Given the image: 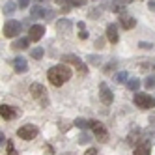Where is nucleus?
Returning a JSON list of instances; mask_svg holds the SVG:
<instances>
[{"label":"nucleus","mask_w":155,"mask_h":155,"mask_svg":"<svg viewBox=\"0 0 155 155\" xmlns=\"http://www.w3.org/2000/svg\"><path fill=\"white\" fill-rule=\"evenodd\" d=\"M107 39L110 43H118V39H120V36H118V26L114 23H110L107 26Z\"/></svg>","instance_id":"13"},{"label":"nucleus","mask_w":155,"mask_h":155,"mask_svg":"<svg viewBox=\"0 0 155 155\" xmlns=\"http://www.w3.org/2000/svg\"><path fill=\"white\" fill-rule=\"evenodd\" d=\"M56 28H58L60 32H62V30H64V32H68V30L71 28V23H69L68 19H60L58 23H56Z\"/></svg>","instance_id":"21"},{"label":"nucleus","mask_w":155,"mask_h":155,"mask_svg":"<svg viewBox=\"0 0 155 155\" xmlns=\"http://www.w3.org/2000/svg\"><path fill=\"white\" fill-rule=\"evenodd\" d=\"M120 26L124 28V30H131V28H135V26H137V19H135V17H131V15L120 13Z\"/></svg>","instance_id":"11"},{"label":"nucleus","mask_w":155,"mask_h":155,"mask_svg":"<svg viewBox=\"0 0 155 155\" xmlns=\"http://www.w3.org/2000/svg\"><path fill=\"white\" fill-rule=\"evenodd\" d=\"M28 43H30L28 38H19V39H15V41L12 43V47H13V49H26Z\"/></svg>","instance_id":"18"},{"label":"nucleus","mask_w":155,"mask_h":155,"mask_svg":"<svg viewBox=\"0 0 155 155\" xmlns=\"http://www.w3.org/2000/svg\"><path fill=\"white\" fill-rule=\"evenodd\" d=\"M75 127H79V129H86V127H90V121L88 120H84V118H77L75 120Z\"/></svg>","instance_id":"24"},{"label":"nucleus","mask_w":155,"mask_h":155,"mask_svg":"<svg viewBox=\"0 0 155 155\" xmlns=\"http://www.w3.org/2000/svg\"><path fill=\"white\" fill-rule=\"evenodd\" d=\"M17 135H19V138H23V140H34L38 137V127L36 125H30V124L23 125V127H19Z\"/></svg>","instance_id":"5"},{"label":"nucleus","mask_w":155,"mask_h":155,"mask_svg":"<svg viewBox=\"0 0 155 155\" xmlns=\"http://www.w3.org/2000/svg\"><path fill=\"white\" fill-rule=\"evenodd\" d=\"M43 54H45V51H43L41 47H34V49L30 51V56L34 58V60H41V58H43Z\"/></svg>","instance_id":"20"},{"label":"nucleus","mask_w":155,"mask_h":155,"mask_svg":"<svg viewBox=\"0 0 155 155\" xmlns=\"http://www.w3.org/2000/svg\"><path fill=\"white\" fill-rule=\"evenodd\" d=\"M99 97H101V103H105V105H110L114 101V94L107 82H101V86H99Z\"/></svg>","instance_id":"7"},{"label":"nucleus","mask_w":155,"mask_h":155,"mask_svg":"<svg viewBox=\"0 0 155 155\" xmlns=\"http://www.w3.org/2000/svg\"><path fill=\"white\" fill-rule=\"evenodd\" d=\"M142 142V131L138 127H135L129 135H127V146H133V148H137L138 144Z\"/></svg>","instance_id":"10"},{"label":"nucleus","mask_w":155,"mask_h":155,"mask_svg":"<svg viewBox=\"0 0 155 155\" xmlns=\"http://www.w3.org/2000/svg\"><path fill=\"white\" fill-rule=\"evenodd\" d=\"M88 36H90V34H88L86 30H81V32H79V38H81V39H88Z\"/></svg>","instance_id":"30"},{"label":"nucleus","mask_w":155,"mask_h":155,"mask_svg":"<svg viewBox=\"0 0 155 155\" xmlns=\"http://www.w3.org/2000/svg\"><path fill=\"white\" fill-rule=\"evenodd\" d=\"M68 2H69L71 6H84L86 0H68Z\"/></svg>","instance_id":"28"},{"label":"nucleus","mask_w":155,"mask_h":155,"mask_svg":"<svg viewBox=\"0 0 155 155\" xmlns=\"http://www.w3.org/2000/svg\"><path fill=\"white\" fill-rule=\"evenodd\" d=\"M8 155H19L13 148V142H8Z\"/></svg>","instance_id":"27"},{"label":"nucleus","mask_w":155,"mask_h":155,"mask_svg":"<svg viewBox=\"0 0 155 155\" xmlns=\"http://www.w3.org/2000/svg\"><path fill=\"white\" fill-rule=\"evenodd\" d=\"M62 62H64V64H71V65H75V68L79 69L81 73H86V71H88V68L82 64V60H81L79 56H75V54H64V56H62Z\"/></svg>","instance_id":"6"},{"label":"nucleus","mask_w":155,"mask_h":155,"mask_svg":"<svg viewBox=\"0 0 155 155\" xmlns=\"http://www.w3.org/2000/svg\"><path fill=\"white\" fill-rule=\"evenodd\" d=\"M17 114H19L17 108L9 107V105H0V116H2L4 120H13Z\"/></svg>","instance_id":"12"},{"label":"nucleus","mask_w":155,"mask_h":155,"mask_svg":"<svg viewBox=\"0 0 155 155\" xmlns=\"http://www.w3.org/2000/svg\"><path fill=\"white\" fill-rule=\"evenodd\" d=\"M127 88L131 92H138V88H140V81L138 79H129L127 81Z\"/></svg>","instance_id":"23"},{"label":"nucleus","mask_w":155,"mask_h":155,"mask_svg":"<svg viewBox=\"0 0 155 155\" xmlns=\"http://www.w3.org/2000/svg\"><path fill=\"white\" fill-rule=\"evenodd\" d=\"M39 2H47V0H39Z\"/></svg>","instance_id":"38"},{"label":"nucleus","mask_w":155,"mask_h":155,"mask_svg":"<svg viewBox=\"0 0 155 155\" xmlns=\"http://www.w3.org/2000/svg\"><path fill=\"white\" fill-rule=\"evenodd\" d=\"M47 9H43L41 6H34L32 8V12H30V15H32V19H41V17H47Z\"/></svg>","instance_id":"17"},{"label":"nucleus","mask_w":155,"mask_h":155,"mask_svg":"<svg viewBox=\"0 0 155 155\" xmlns=\"http://www.w3.org/2000/svg\"><path fill=\"white\" fill-rule=\"evenodd\" d=\"M107 8L110 9V12H114V13H124L125 4L121 2V0H108V2H107Z\"/></svg>","instance_id":"15"},{"label":"nucleus","mask_w":155,"mask_h":155,"mask_svg":"<svg viewBox=\"0 0 155 155\" xmlns=\"http://www.w3.org/2000/svg\"><path fill=\"white\" fill-rule=\"evenodd\" d=\"M30 4V0H19V8H26Z\"/></svg>","instance_id":"31"},{"label":"nucleus","mask_w":155,"mask_h":155,"mask_svg":"<svg viewBox=\"0 0 155 155\" xmlns=\"http://www.w3.org/2000/svg\"><path fill=\"white\" fill-rule=\"evenodd\" d=\"M13 68H15V71H17V73H26V71H28L26 60H25L23 56H17V58L13 60Z\"/></svg>","instance_id":"16"},{"label":"nucleus","mask_w":155,"mask_h":155,"mask_svg":"<svg viewBox=\"0 0 155 155\" xmlns=\"http://www.w3.org/2000/svg\"><path fill=\"white\" fill-rule=\"evenodd\" d=\"M43 34H45V26H41V25H32L28 28V39L30 41H39L43 38Z\"/></svg>","instance_id":"9"},{"label":"nucleus","mask_w":155,"mask_h":155,"mask_svg":"<svg viewBox=\"0 0 155 155\" xmlns=\"http://www.w3.org/2000/svg\"><path fill=\"white\" fill-rule=\"evenodd\" d=\"M21 30H23V25L19 23V21H15V19H9V21H6L4 23V28H2V34L6 36V38H15V36H19L21 34Z\"/></svg>","instance_id":"2"},{"label":"nucleus","mask_w":155,"mask_h":155,"mask_svg":"<svg viewBox=\"0 0 155 155\" xmlns=\"http://www.w3.org/2000/svg\"><path fill=\"white\" fill-rule=\"evenodd\" d=\"M88 140H90V137H88V135H86V133H82V135L79 137V144H86Z\"/></svg>","instance_id":"29"},{"label":"nucleus","mask_w":155,"mask_h":155,"mask_svg":"<svg viewBox=\"0 0 155 155\" xmlns=\"http://www.w3.org/2000/svg\"><path fill=\"white\" fill-rule=\"evenodd\" d=\"M148 8H150V12H155V0H150V4H148Z\"/></svg>","instance_id":"33"},{"label":"nucleus","mask_w":155,"mask_h":155,"mask_svg":"<svg viewBox=\"0 0 155 155\" xmlns=\"http://www.w3.org/2000/svg\"><path fill=\"white\" fill-rule=\"evenodd\" d=\"M121 2H124V4H131V2H133V0H121Z\"/></svg>","instance_id":"35"},{"label":"nucleus","mask_w":155,"mask_h":155,"mask_svg":"<svg viewBox=\"0 0 155 155\" xmlns=\"http://www.w3.org/2000/svg\"><path fill=\"white\" fill-rule=\"evenodd\" d=\"M15 9H17V4H15V2H6L4 8H2V12H4L6 15H12Z\"/></svg>","instance_id":"22"},{"label":"nucleus","mask_w":155,"mask_h":155,"mask_svg":"<svg viewBox=\"0 0 155 155\" xmlns=\"http://www.w3.org/2000/svg\"><path fill=\"white\" fill-rule=\"evenodd\" d=\"M88 64H101V56H97V54H90L88 56Z\"/></svg>","instance_id":"26"},{"label":"nucleus","mask_w":155,"mask_h":155,"mask_svg":"<svg viewBox=\"0 0 155 155\" xmlns=\"http://www.w3.org/2000/svg\"><path fill=\"white\" fill-rule=\"evenodd\" d=\"M144 86H146L148 90H153L155 88V77H148V79L144 81Z\"/></svg>","instance_id":"25"},{"label":"nucleus","mask_w":155,"mask_h":155,"mask_svg":"<svg viewBox=\"0 0 155 155\" xmlns=\"http://www.w3.org/2000/svg\"><path fill=\"white\" fill-rule=\"evenodd\" d=\"M114 81H116L118 84L127 82V81H129V73H127V71H118V73L114 75Z\"/></svg>","instance_id":"19"},{"label":"nucleus","mask_w":155,"mask_h":155,"mask_svg":"<svg viewBox=\"0 0 155 155\" xmlns=\"http://www.w3.org/2000/svg\"><path fill=\"white\" fill-rule=\"evenodd\" d=\"M64 155H73V153H64Z\"/></svg>","instance_id":"37"},{"label":"nucleus","mask_w":155,"mask_h":155,"mask_svg":"<svg viewBox=\"0 0 155 155\" xmlns=\"http://www.w3.org/2000/svg\"><path fill=\"white\" fill-rule=\"evenodd\" d=\"M84 155H97V150H95V148H90V150H86Z\"/></svg>","instance_id":"32"},{"label":"nucleus","mask_w":155,"mask_h":155,"mask_svg":"<svg viewBox=\"0 0 155 155\" xmlns=\"http://www.w3.org/2000/svg\"><path fill=\"white\" fill-rule=\"evenodd\" d=\"M90 129L94 131V135L97 137L99 142H107V140H108V131H107V127H105L99 120H92V121H90Z\"/></svg>","instance_id":"4"},{"label":"nucleus","mask_w":155,"mask_h":155,"mask_svg":"<svg viewBox=\"0 0 155 155\" xmlns=\"http://www.w3.org/2000/svg\"><path fill=\"white\" fill-rule=\"evenodd\" d=\"M30 94L34 95L36 99H39L41 101V105H47V99H45V88H43L41 84H38V82H34V84H30Z\"/></svg>","instance_id":"8"},{"label":"nucleus","mask_w":155,"mask_h":155,"mask_svg":"<svg viewBox=\"0 0 155 155\" xmlns=\"http://www.w3.org/2000/svg\"><path fill=\"white\" fill-rule=\"evenodd\" d=\"M77 26H79V30H86V26H84V23H82V21H81V23L77 25Z\"/></svg>","instance_id":"34"},{"label":"nucleus","mask_w":155,"mask_h":155,"mask_svg":"<svg viewBox=\"0 0 155 155\" xmlns=\"http://www.w3.org/2000/svg\"><path fill=\"white\" fill-rule=\"evenodd\" d=\"M56 2H58V4H64V2H65V0H56Z\"/></svg>","instance_id":"36"},{"label":"nucleus","mask_w":155,"mask_h":155,"mask_svg":"<svg viewBox=\"0 0 155 155\" xmlns=\"http://www.w3.org/2000/svg\"><path fill=\"white\" fill-rule=\"evenodd\" d=\"M47 79L52 86H62L64 82H68L71 79V69L68 68L65 64L62 65H54V68H51L47 71Z\"/></svg>","instance_id":"1"},{"label":"nucleus","mask_w":155,"mask_h":155,"mask_svg":"<svg viewBox=\"0 0 155 155\" xmlns=\"http://www.w3.org/2000/svg\"><path fill=\"white\" fill-rule=\"evenodd\" d=\"M133 103L140 108H153L155 107V99L150 95V94H142V92H137L135 97H133Z\"/></svg>","instance_id":"3"},{"label":"nucleus","mask_w":155,"mask_h":155,"mask_svg":"<svg viewBox=\"0 0 155 155\" xmlns=\"http://www.w3.org/2000/svg\"><path fill=\"white\" fill-rule=\"evenodd\" d=\"M150 151H151V142L150 140H142L135 148V155H150Z\"/></svg>","instance_id":"14"}]
</instances>
